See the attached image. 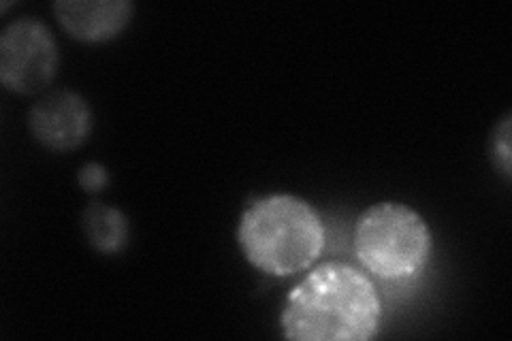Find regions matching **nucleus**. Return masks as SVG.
<instances>
[{
  "label": "nucleus",
  "instance_id": "1",
  "mask_svg": "<svg viewBox=\"0 0 512 341\" xmlns=\"http://www.w3.org/2000/svg\"><path fill=\"white\" fill-rule=\"evenodd\" d=\"M382 303L374 282L346 263L310 271L286 299L280 324L288 339L365 341L378 333Z\"/></svg>",
  "mask_w": 512,
  "mask_h": 341
},
{
  "label": "nucleus",
  "instance_id": "2",
  "mask_svg": "<svg viewBox=\"0 0 512 341\" xmlns=\"http://www.w3.org/2000/svg\"><path fill=\"white\" fill-rule=\"evenodd\" d=\"M237 239L252 267L288 278L314 265L325 246V226L308 201L269 194L244 211Z\"/></svg>",
  "mask_w": 512,
  "mask_h": 341
},
{
  "label": "nucleus",
  "instance_id": "3",
  "mask_svg": "<svg viewBox=\"0 0 512 341\" xmlns=\"http://www.w3.org/2000/svg\"><path fill=\"white\" fill-rule=\"evenodd\" d=\"M434 237L421 214L402 203L365 209L355 229V252L365 271L387 284H410L425 271Z\"/></svg>",
  "mask_w": 512,
  "mask_h": 341
},
{
  "label": "nucleus",
  "instance_id": "4",
  "mask_svg": "<svg viewBox=\"0 0 512 341\" xmlns=\"http://www.w3.org/2000/svg\"><path fill=\"white\" fill-rule=\"evenodd\" d=\"M58 69V47L50 28L39 20L11 22L0 37V79L5 88L32 94L43 90Z\"/></svg>",
  "mask_w": 512,
  "mask_h": 341
},
{
  "label": "nucleus",
  "instance_id": "5",
  "mask_svg": "<svg viewBox=\"0 0 512 341\" xmlns=\"http://www.w3.org/2000/svg\"><path fill=\"white\" fill-rule=\"evenodd\" d=\"M30 131L45 148L64 152L84 143L92 128V111L75 92H52L30 109Z\"/></svg>",
  "mask_w": 512,
  "mask_h": 341
},
{
  "label": "nucleus",
  "instance_id": "6",
  "mask_svg": "<svg viewBox=\"0 0 512 341\" xmlns=\"http://www.w3.org/2000/svg\"><path fill=\"white\" fill-rule=\"evenodd\" d=\"M54 11L71 37L99 43L120 35L131 22L133 5L126 0H60Z\"/></svg>",
  "mask_w": 512,
  "mask_h": 341
},
{
  "label": "nucleus",
  "instance_id": "7",
  "mask_svg": "<svg viewBox=\"0 0 512 341\" xmlns=\"http://www.w3.org/2000/svg\"><path fill=\"white\" fill-rule=\"evenodd\" d=\"M84 233L99 252H120L128 241V220L120 209L94 203L84 211Z\"/></svg>",
  "mask_w": 512,
  "mask_h": 341
},
{
  "label": "nucleus",
  "instance_id": "8",
  "mask_svg": "<svg viewBox=\"0 0 512 341\" xmlns=\"http://www.w3.org/2000/svg\"><path fill=\"white\" fill-rule=\"evenodd\" d=\"M493 160L506 177H510V120L506 118L493 135Z\"/></svg>",
  "mask_w": 512,
  "mask_h": 341
},
{
  "label": "nucleus",
  "instance_id": "9",
  "mask_svg": "<svg viewBox=\"0 0 512 341\" xmlns=\"http://www.w3.org/2000/svg\"><path fill=\"white\" fill-rule=\"evenodd\" d=\"M107 182H109L107 169L99 165V162H90V165L82 167V171H79V184H82V188L88 192H99L101 188L107 186Z\"/></svg>",
  "mask_w": 512,
  "mask_h": 341
}]
</instances>
